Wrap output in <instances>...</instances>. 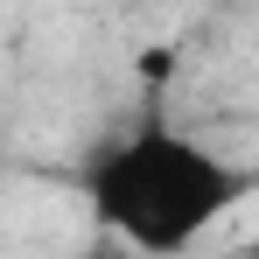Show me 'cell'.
I'll return each mask as SVG.
<instances>
[{
	"instance_id": "obj_1",
	"label": "cell",
	"mask_w": 259,
	"mask_h": 259,
	"mask_svg": "<svg viewBox=\"0 0 259 259\" xmlns=\"http://www.w3.org/2000/svg\"><path fill=\"white\" fill-rule=\"evenodd\" d=\"M245 196V175L175 126H133L84 161V203L105 238L140 259H182Z\"/></svg>"
},
{
	"instance_id": "obj_2",
	"label": "cell",
	"mask_w": 259,
	"mask_h": 259,
	"mask_svg": "<svg viewBox=\"0 0 259 259\" xmlns=\"http://www.w3.org/2000/svg\"><path fill=\"white\" fill-rule=\"evenodd\" d=\"M245 259H259V238H252V252H245Z\"/></svg>"
}]
</instances>
